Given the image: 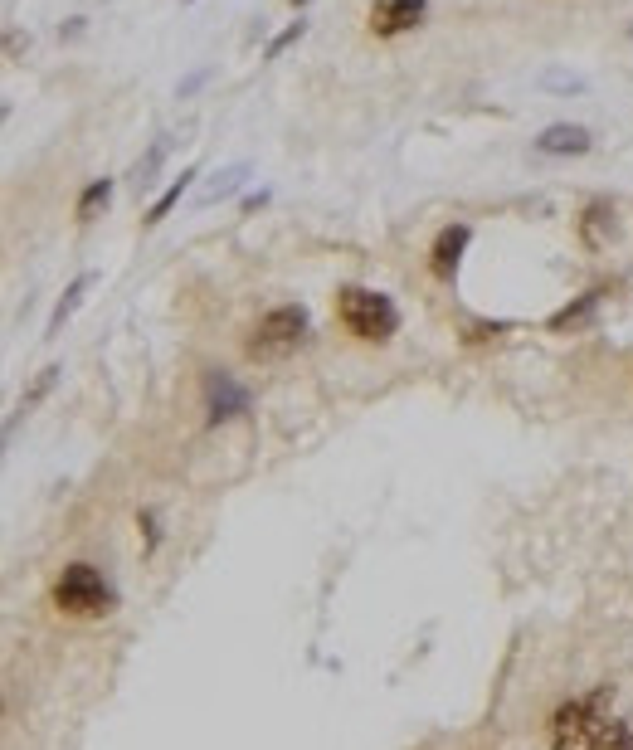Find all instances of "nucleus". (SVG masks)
I'll return each instance as SVG.
<instances>
[{"mask_svg": "<svg viewBox=\"0 0 633 750\" xmlns=\"http://www.w3.org/2000/svg\"><path fill=\"white\" fill-rule=\"evenodd\" d=\"M108 200H112V181L103 176V181H88L83 186V195H78V225H88V220H98V210H108Z\"/></svg>", "mask_w": 633, "mask_h": 750, "instance_id": "obj_12", "label": "nucleus"}, {"mask_svg": "<svg viewBox=\"0 0 633 750\" xmlns=\"http://www.w3.org/2000/svg\"><path fill=\"white\" fill-rule=\"evenodd\" d=\"M604 712H609V687H595L590 697H575V702L556 707V716H551V750L590 746V736L609 721Z\"/></svg>", "mask_w": 633, "mask_h": 750, "instance_id": "obj_2", "label": "nucleus"}, {"mask_svg": "<svg viewBox=\"0 0 633 750\" xmlns=\"http://www.w3.org/2000/svg\"><path fill=\"white\" fill-rule=\"evenodd\" d=\"M288 5H307V0H288Z\"/></svg>", "mask_w": 633, "mask_h": 750, "instance_id": "obj_20", "label": "nucleus"}, {"mask_svg": "<svg viewBox=\"0 0 633 750\" xmlns=\"http://www.w3.org/2000/svg\"><path fill=\"white\" fill-rule=\"evenodd\" d=\"M186 5H190V0H186Z\"/></svg>", "mask_w": 633, "mask_h": 750, "instance_id": "obj_21", "label": "nucleus"}, {"mask_svg": "<svg viewBox=\"0 0 633 750\" xmlns=\"http://www.w3.org/2000/svg\"><path fill=\"white\" fill-rule=\"evenodd\" d=\"M205 390H210V419H215V424L249 410V395H244V390H239V385H234V380H229L224 371H210Z\"/></svg>", "mask_w": 633, "mask_h": 750, "instance_id": "obj_9", "label": "nucleus"}, {"mask_svg": "<svg viewBox=\"0 0 633 750\" xmlns=\"http://www.w3.org/2000/svg\"><path fill=\"white\" fill-rule=\"evenodd\" d=\"M614 229H619V215H614V205H609V200H595V205H585V215H580V244H585L590 254L609 249Z\"/></svg>", "mask_w": 633, "mask_h": 750, "instance_id": "obj_8", "label": "nucleus"}, {"mask_svg": "<svg viewBox=\"0 0 633 750\" xmlns=\"http://www.w3.org/2000/svg\"><path fill=\"white\" fill-rule=\"evenodd\" d=\"M302 30H307V25H288V30H283V35H273L268 39V49H263V59H278V54H283V49H288V44H293V39H302Z\"/></svg>", "mask_w": 633, "mask_h": 750, "instance_id": "obj_18", "label": "nucleus"}, {"mask_svg": "<svg viewBox=\"0 0 633 750\" xmlns=\"http://www.w3.org/2000/svg\"><path fill=\"white\" fill-rule=\"evenodd\" d=\"M166 151H171V137H161V142L151 147V156H147V161H142V166L132 171V176H137V190H142V186H151L147 176H151V171H156V166H161V156H166Z\"/></svg>", "mask_w": 633, "mask_h": 750, "instance_id": "obj_17", "label": "nucleus"}, {"mask_svg": "<svg viewBox=\"0 0 633 750\" xmlns=\"http://www.w3.org/2000/svg\"><path fill=\"white\" fill-rule=\"evenodd\" d=\"M468 239H473V229H468V225L439 229V239H434V249H429V268H434V278H453V273H458V259H463Z\"/></svg>", "mask_w": 633, "mask_h": 750, "instance_id": "obj_6", "label": "nucleus"}, {"mask_svg": "<svg viewBox=\"0 0 633 750\" xmlns=\"http://www.w3.org/2000/svg\"><path fill=\"white\" fill-rule=\"evenodd\" d=\"M244 176H249V166H229V171H220L215 186H205L200 195H195V205H215V200H224V195H234Z\"/></svg>", "mask_w": 633, "mask_h": 750, "instance_id": "obj_15", "label": "nucleus"}, {"mask_svg": "<svg viewBox=\"0 0 633 750\" xmlns=\"http://www.w3.org/2000/svg\"><path fill=\"white\" fill-rule=\"evenodd\" d=\"M585 750H633V721H604Z\"/></svg>", "mask_w": 633, "mask_h": 750, "instance_id": "obj_13", "label": "nucleus"}, {"mask_svg": "<svg viewBox=\"0 0 633 750\" xmlns=\"http://www.w3.org/2000/svg\"><path fill=\"white\" fill-rule=\"evenodd\" d=\"M302 337H307V312H302V307H273L259 327H254V337L244 341V351H249L254 361H278V356L298 351Z\"/></svg>", "mask_w": 633, "mask_h": 750, "instance_id": "obj_4", "label": "nucleus"}, {"mask_svg": "<svg viewBox=\"0 0 633 750\" xmlns=\"http://www.w3.org/2000/svg\"><path fill=\"white\" fill-rule=\"evenodd\" d=\"M419 20H424V0H375L371 15H366L371 35H380V39L410 35Z\"/></svg>", "mask_w": 633, "mask_h": 750, "instance_id": "obj_5", "label": "nucleus"}, {"mask_svg": "<svg viewBox=\"0 0 633 750\" xmlns=\"http://www.w3.org/2000/svg\"><path fill=\"white\" fill-rule=\"evenodd\" d=\"M88 288H93V273H78L74 283H69V293H64V298H59V307H54V317H49V337H59V327H64V322H69V317H74L78 298H83V293H88Z\"/></svg>", "mask_w": 633, "mask_h": 750, "instance_id": "obj_14", "label": "nucleus"}, {"mask_svg": "<svg viewBox=\"0 0 633 750\" xmlns=\"http://www.w3.org/2000/svg\"><path fill=\"white\" fill-rule=\"evenodd\" d=\"M590 147H595V137H590L585 127H575V122H556V127H546V132L536 137V151H541V156H585Z\"/></svg>", "mask_w": 633, "mask_h": 750, "instance_id": "obj_7", "label": "nucleus"}, {"mask_svg": "<svg viewBox=\"0 0 633 750\" xmlns=\"http://www.w3.org/2000/svg\"><path fill=\"white\" fill-rule=\"evenodd\" d=\"M137 526L147 531V556H151V551L161 546V522H156V512H142V517H137Z\"/></svg>", "mask_w": 633, "mask_h": 750, "instance_id": "obj_19", "label": "nucleus"}, {"mask_svg": "<svg viewBox=\"0 0 633 750\" xmlns=\"http://www.w3.org/2000/svg\"><path fill=\"white\" fill-rule=\"evenodd\" d=\"M599 298H604V293H580L575 302H565L546 327H551V332H580V327H590L599 312Z\"/></svg>", "mask_w": 633, "mask_h": 750, "instance_id": "obj_10", "label": "nucleus"}, {"mask_svg": "<svg viewBox=\"0 0 633 750\" xmlns=\"http://www.w3.org/2000/svg\"><path fill=\"white\" fill-rule=\"evenodd\" d=\"M336 317L351 337L361 341H390L395 327H400V312L385 293H371V288H341L336 293Z\"/></svg>", "mask_w": 633, "mask_h": 750, "instance_id": "obj_1", "label": "nucleus"}, {"mask_svg": "<svg viewBox=\"0 0 633 750\" xmlns=\"http://www.w3.org/2000/svg\"><path fill=\"white\" fill-rule=\"evenodd\" d=\"M190 181H195V166H190V171H181V181H171V186H166V190H161V195H156V200H151L147 225H161V220H166V215H171V210L181 205V195H186V186H190Z\"/></svg>", "mask_w": 633, "mask_h": 750, "instance_id": "obj_11", "label": "nucleus"}, {"mask_svg": "<svg viewBox=\"0 0 633 750\" xmlns=\"http://www.w3.org/2000/svg\"><path fill=\"white\" fill-rule=\"evenodd\" d=\"M54 604H59L64 614H74V619H98V614L112 609V590L93 565L74 561L59 575V585H54Z\"/></svg>", "mask_w": 633, "mask_h": 750, "instance_id": "obj_3", "label": "nucleus"}, {"mask_svg": "<svg viewBox=\"0 0 633 750\" xmlns=\"http://www.w3.org/2000/svg\"><path fill=\"white\" fill-rule=\"evenodd\" d=\"M54 375H59V366H44V371H39V380H35V385H30V395L20 400V410L10 414V429H15V419H20V414H30V410H35V405H39V400L49 395V385H54Z\"/></svg>", "mask_w": 633, "mask_h": 750, "instance_id": "obj_16", "label": "nucleus"}]
</instances>
